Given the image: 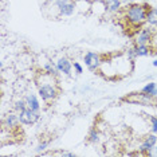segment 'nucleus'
<instances>
[{
  "instance_id": "5",
  "label": "nucleus",
  "mask_w": 157,
  "mask_h": 157,
  "mask_svg": "<svg viewBox=\"0 0 157 157\" xmlns=\"http://www.w3.org/2000/svg\"><path fill=\"white\" fill-rule=\"evenodd\" d=\"M153 30L148 27H142L136 33V43L137 44H148L151 46L152 39H153Z\"/></svg>"
},
{
  "instance_id": "21",
  "label": "nucleus",
  "mask_w": 157,
  "mask_h": 157,
  "mask_svg": "<svg viewBox=\"0 0 157 157\" xmlns=\"http://www.w3.org/2000/svg\"><path fill=\"white\" fill-rule=\"evenodd\" d=\"M47 145H48V142H42V144L36 148V152H40V151H43V149H46L47 148Z\"/></svg>"
},
{
  "instance_id": "24",
  "label": "nucleus",
  "mask_w": 157,
  "mask_h": 157,
  "mask_svg": "<svg viewBox=\"0 0 157 157\" xmlns=\"http://www.w3.org/2000/svg\"><path fill=\"white\" fill-rule=\"evenodd\" d=\"M156 151H157V145H156Z\"/></svg>"
},
{
  "instance_id": "12",
  "label": "nucleus",
  "mask_w": 157,
  "mask_h": 157,
  "mask_svg": "<svg viewBox=\"0 0 157 157\" xmlns=\"http://www.w3.org/2000/svg\"><path fill=\"white\" fill-rule=\"evenodd\" d=\"M136 54H137V56H146L151 54V50L152 47L148 44H137L136 46Z\"/></svg>"
},
{
  "instance_id": "11",
  "label": "nucleus",
  "mask_w": 157,
  "mask_h": 157,
  "mask_svg": "<svg viewBox=\"0 0 157 157\" xmlns=\"http://www.w3.org/2000/svg\"><path fill=\"white\" fill-rule=\"evenodd\" d=\"M146 23L152 27H157V8H152L148 11V16H146Z\"/></svg>"
},
{
  "instance_id": "14",
  "label": "nucleus",
  "mask_w": 157,
  "mask_h": 157,
  "mask_svg": "<svg viewBox=\"0 0 157 157\" xmlns=\"http://www.w3.org/2000/svg\"><path fill=\"white\" fill-rule=\"evenodd\" d=\"M109 3V10L112 12H117L120 11V7H121V0H108Z\"/></svg>"
},
{
  "instance_id": "3",
  "label": "nucleus",
  "mask_w": 157,
  "mask_h": 157,
  "mask_svg": "<svg viewBox=\"0 0 157 157\" xmlns=\"http://www.w3.org/2000/svg\"><path fill=\"white\" fill-rule=\"evenodd\" d=\"M124 101L132 102V103H141V105H153L157 106V101L155 99V95L146 94V93H133L129 97H124Z\"/></svg>"
},
{
  "instance_id": "19",
  "label": "nucleus",
  "mask_w": 157,
  "mask_h": 157,
  "mask_svg": "<svg viewBox=\"0 0 157 157\" xmlns=\"http://www.w3.org/2000/svg\"><path fill=\"white\" fill-rule=\"evenodd\" d=\"M151 46H152V48H153V50H157V33L153 34V39H152Z\"/></svg>"
},
{
  "instance_id": "2",
  "label": "nucleus",
  "mask_w": 157,
  "mask_h": 157,
  "mask_svg": "<svg viewBox=\"0 0 157 157\" xmlns=\"http://www.w3.org/2000/svg\"><path fill=\"white\" fill-rule=\"evenodd\" d=\"M36 82H38L36 85H38L39 95H40L42 99H43L46 103L52 102L58 97L59 89L56 86V81H55L54 75H51V74L44 71V73L39 74V78L36 79Z\"/></svg>"
},
{
  "instance_id": "4",
  "label": "nucleus",
  "mask_w": 157,
  "mask_h": 157,
  "mask_svg": "<svg viewBox=\"0 0 157 157\" xmlns=\"http://www.w3.org/2000/svg\"><path fill=\"white\" fill-rule=\"evenodd\" d=\"M19 120H20V124L33 125L39 120V112H35V110L30 109L27 106L26 109H23L22 112L19 113Z\"/></svg>"
},
{
  "instance_id": "6",
  "label": "nucleus",
  "mask_w": 157,
  "mask_h": 157,
  "mask_svg": "<svg viewBox=\"0 0 157 157\" xmlns=\"http://www.w3.org/2000/svg\"><path fill=\"white\" fill-rule=\"evenodd\" d=\"M85 63L90 70H97L99 66H101L102 60H101V55L95 54V52H87L85 55Z\"/></svg>"
},
{
  "instance_id": "23",
  "label": "nucleus",
  "mask_w": 157,
  "mask_h": 157,
  "mask_svg": "<svg viewBox=\"0 0 157 157\" xmlns=\"http://www.w3.org/2000/svg\"><path fill=\"white\" fill-rule=\"evenodd\" d=\"M153 66H155V67H157V59L155 60V62H153Z\"/></svg>"
},
{
  "instance_id": "10",
  "label": "nucleus",
  "mask_w": 157,
  "mask_h": 157,
  "mask_svg": "<svg viewBox=\"0 0 157 157\" xmlns=\"http://www.w3.org/2000/svg\"><path fill=\"white\" fill-rule=\"evenodd\" d=\"M26 103H27V106L30 109L35 110V112H39V108H40V105H39V101H38L36 95L28 94L27 97H26Z\"/></svg>"
},
{
  "instance_id": "13",
  "label": "nucleus",
  "mask_w": 157,
  "mask_h": 157,
  "mask_svg": "<svg viewBox=\"0 0 157 157\" xmlns=\"http://www.w3.org/2000/svg\"><path fill=\"white\" fill-rule=\"evenodd\" d=\"M142 91L146 93V94H151V95H157V85L155 82H151V83H148L146 86L142 87Z\"/></svg>"
},
{
  "instance_id": "17",
  "label": "nucleus",
  "mask_w": 157,
  "mask_h": 157,
  "mask_svg": "<svg viewBox=\"0 0 157 157\" xmlns=\"http://www.w3.org/2000/svg\"><path fill=\"white\" fill-rule=\"evenodd\" d=\"M27 108V103H26V99H20V101H16V103H15V110L17 113H20L23 109H26Z\"/></svg>"
},
{
  "instance_id": "1",
  "label": "nucleus",
  "mask_w": 157,
  "mask_h": 157,
  "mask_svg": "<svg viewBox=\"0 0 157 157\" xmlns=\"http://www.w3.org/2000/svg\"><path fill=\"white\" fill-rule=\"evenodd\" d=\"M149 10H151V6L146 3H142V4L132 3L124 8V19L133 28L141 30L142 26L146 23V16H148Z\"/></svg>"
},
{
  "instance_id": "7",
  "label": "nucleus",
  "mask_w": 157,
  "mask_h": 157,
  "mask_svg": "<svg viewBox=\"0 0 157 157\" xmlns=\"http://www.w3.org/2000/svg\"><path fill=\"white\" fill-rule=\"evenodd\" d=\"M156 144H157V137L155 134H149V136L145 137L140 151L142 152V155H151V151L153 149V146H155Z\"/></svg>"
},
{
  "instance_id": "9",
  "label": "nucleus",
  "mask_w": 157,
  "mask_h": 157,
  "mask_svg": "<svg viewBox=\"0 0 157 157\" xmlns=\"http://www.w3.org/2000/svg\"><path fill=\"white\" fill-rule=\"evenodd\" d=\"M56 66H58L60 73L66 74V75H70L71 74V67H73V65H71V62L67 58H60L58 60V63H56Z\"/></svg>"
},
{
  "instance_id": "22",
  "label": "nucleus",
  "mask_w": 157,
  "mask_h": 157,
  "mask_svg": "<svg viewBox=\"0 0 157 157\" xmlns=\"http://www.w3.org/2000/svg\"><path fill=\"white\" fill-rule=\"evenodd\" d=\"M121 2H124V3H128V4H132V3H134L136 0H121Z\"/></svg>"
},
{
  "instance_id": "15",
  "label": "nucleus",
  "mask_w": 157,
  "mask_h": 157,
  "mask_svg": "<svg viewBox=\"0 0 157 157\" xmlns=\"http://www.w3.org/2000/svg\"><path fill=\"white\" fill-rule=\"evenodd\" d=\"M87 141L91 142V144H95V142L99 141V133H98L97 129H91V130H90V134H89Z\"/></svg>"
},
{
  "instance_id": "20",
  "label": "nucleus",
  "mask_w": 157,
  "mask_h": 157,
  "mask_svg": "<svg viewBox=\"0 0 157 157\" xmlns=\"http://www.w3.org/2000/svg\"><path fill=\"white\" fill-rule=\"evenodd\" d=\"M74 69H75V71H77L78 74L83 73V69H82V66H81V65H79V63H78V62H75V63H74Z\"/></svg>"
},
{
  "instance_id": "16",
  "label": "nucleus",
  "mask_w": 157,
  "mask_h": 157,
  "mask_svg": "<svg viewBox=\"0 0 157 157\" xmlns=\"http://www.w3.org/2000/svg\"><path fill=\"white\" fill-rule=\"evenodd\" d=\"M44 71L46 73H48V74H51V75L56 77L58 75L59 69H58V66H54V65H51V63H47V65L44 66Z\"/></svg>"
},
{
  "instance_id": "8",
  "label": "nucleus",
  "mask_w": 157,
  "mask_h": 157,
  "mask_svg": "<svg viewBox=\"0 0 157 157\" xmlns=\"http://www.w3.org/2000/svg\"><path fill=\"white\" fill-rule=\"evenodd\" d=\"M19 116H16V114L13 113H10L7 114L4 117V120H3V126L4 128H8V129H16L17 126H19Z\"/></svg>"
},
{
  "instance_id": "18",
  "label": "nucleus",
  "mask_w": 157,
  "mask_h": 157,
  "mask_svg": "<svg viewBox=\"0 0 157 157\" xmlns=\"http://www.w3.org/2000/svg\"><path fill=\"white\" fill-rule=\"evenodd\" d=\"M151 122H152V132L157 133V117H151Z\"/></svg>"
}]
</instances>
